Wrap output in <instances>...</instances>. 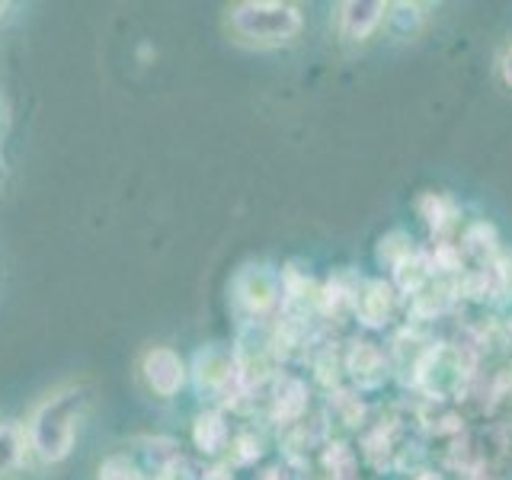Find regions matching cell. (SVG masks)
I'll return each instance as SVG.
<instances>
[{"instance_id":"cell-1","label":"cell","mask_w":512,"mask_h":480,"mask_svg":"<svg viewBox=\"0 0 512 480\" xmlns=\"http://www.w3.org/2000/svg\"><path fill=\"white\" fill-rule=\"evenodd\" d=\"M231 26L244 42L279 45L301 29V13L292 4H240L231 16Z\"/></svg>"},{"instance_id":"cell-2","label":"cell","mask_w":512,"mask_h":480,"mask_svg":"<svg viewBox=\"0 0 512 480\" xmlns=\"http://www.w3.org/2000/svg\"><path fill=\"white\" fill-rule=\"evenodd\" d=\"M80 394H58L36 413L32 423V442H36L39 455L48 461H58L68 455L74 439V416H77Z\"/></svg>"},{"instance_id":"cell-3","label":"cell","mask_w":512,"mask_h":480,"mask_svg":"<svg viewBox=\"0 0 512 480\" xmlns=\"http://www.w3.org/2000/svg\"><path fill=\"white\" fill-rule=\"evenodd\" d=\"M461 356L455 349H432L429 356L420 362V384L429 394L448 397L461 388Z\"/></svg>"},{"instance_id":"cell-4","label":"cell","mask_w":512,"mask_h":480,"mask_svg":"<svg viewBox=\"0 0 512 480\" xmlns=\"http://www.w3.org/2000/svg\"><path fill=\"white\" fill-rule=\"evenodd\" d=\"M388 7L384 4H368V0H352V4L340 7V32L349 42H365L372 32L378 29V23L384 20Z\"/></svg>"},{"instance_id":"cell-5","label":"cell","mask_w":512,"mask_h":480,"mask_svg":"<svg viewBox=\"0 0 512 480\" xmlns=\"http://www.w3.org/2000/svg\"><path fill=\"white\" fill-rule=\"evenodd\" d=\"M144 372H148V381H151V388L157 394H176L180 391V384H183V362L176 352L170 349H154L148 362H144Z\"/></svg>"},{"instance_id":"cell-6","label":"cell","mask_w":512,"mask_h":480,"mask_svg":"<svg viewBox=\"0 0 512 480\" xmlns=\"http://www.w3.org/2000/svg\"><path fill=\"white\" fill-rule=\"evenodd\" d=\"M237 295L250 311H263L276 301V276L263 266H250L244 276L237 279Z\"/></svg>"},{"instance_id":"cell-7","label":"cell","mask_w":512,"mask_h":480,"mask_svg":"<svg viewBox=\"0 0 512 480\" xmlns=\"http://www.w3.org/2000/svg\"><path fill=\"white\" fill-rule=\"evenodd\" d=\"M356 308H359V317L365 320L368 327H378L388 320L391 308H394V292H391V285H384V282H368L365 285V292L359 295L356 301Z\"/></svg>"},{"instance_id":"cell-8","label":"cell","mask_w":512,"mask_h":480,"mask_svg":"<svg viewBox=\"0 0 512 480\" xmlns=\"http://www.w3.org/2000/svg\"><path fill=\"white\" fill-rule=\"evenodd\" d=\"M308 391H304V384L295 381V378H282L279 381V397H276V416L279 420H295V416L304 410L308 404Z\"/></svg>"},{"instance_id":"cell-9","label":"cell","mask_w":512,"mask_h":480,"mask_svg":"<svg viewBox=\"0 0 512 480\" xmlns=\"http://www.w3.org/2000/svg\"><path fill=\"white\" fill-rule=\"evenodd\" d=\"M349 368H352V375H356V378H362V381L372 384V378H368V375L375 372V378H381V372H384V362H381L378 349H375L372 343H359L356 349H352Z\"/></svg>"},{"instance_id":"cell-10","label":"cell","mask_w":512,"mask_h":480,"mask_svg":"<svg viewBox=\"0 0 512 480\" xmlns=\"http://www.w3.org/2000/svg\"><path fill=\"white\" fill-rule=\"evenodd\" d=\"M224 436H228V429H224L221 416H215V413L202 416V420L196 423V442L205 448V452H215V448L224 442Z\"/></svg>"},{"instance_id":"cell-11","label":"cell","mask_w":512,"mask_h":480,"mask_svg":"<svg viewBox=\"0 0 512 480\" xmlns=\"http://www.w3.org/2000/svg\"><path fill=\"white\" fill-rule=\"evenodd\" d=\"M16 455H20V436L13 429L0 426V471H7L16 461Z\"/></svg>"},{"instance_id":"cell-12","label":"cell","mask_w":512,"mask_h":480,"mask_svg":"<svg viewBox=\"0 0 512 480\" xmlns=\"http://www.w3.org/2000/svg\"><path fill=\"white\" fill-rule=\"evenodd\" d=\"M100 480H135V474L128 471L125 461H109L106 468L100 471Z\"/></svg>"},{"instance_id":"cell-13","label":"cell","mask_w":512,"mask_h":480,"mask_svg":"<svg viewBox=\"0 0 512 480\" xmlns=\"http://www.w3.org/2000/svg\"><path fill=\"white\" fill-rule=\"evenodd\" d=\"M503 77H506V84L512 87V45H509V52L503 58Z\"/></svg>"},{"instance_id":"cell-14","label":"cell","mask_w":512,"mask_h":480,"mask_svg":"<svg viewBox=\"0 0 512 480\" xmlns=\"http://www.w3.org/2000/svg\"><path fill=\"white\" fill-rule=\"evenodd\" d=\"M509 333H512V324H509Z\"/></svg>"},{"instance_id":"cell-15","label":"cell","mask_w":512,"mask_h":480,"mask_svg":"<svg viewBox=\"0 0 512 480\" xmlns=\"http://www.w3.org/2000/svg\"><path fill=\"white\" fill-rule=\"evenodd\" d=\"M0 13H4V7H0Z\"/></svg>"}]
</instances>
